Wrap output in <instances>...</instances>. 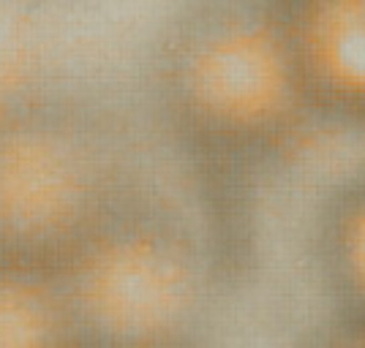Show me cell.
<instances>
[{"label":"cell","mask_w":365,"mask_h":348,"mask_svg":"<svg viewBox=\"0 0 365 348\" xmlns=\"http://www.w3.org/2000/svg\"><path fill=\"white\" fill-rule=\"evenodd\" d=\"M327 264L341 297L365 318V188L335 210L327 228Z\"/></svg>","instance_id":"3957f363"},{"label":"cell","mask_w":365,"mask_h":348,"mask_svg":"<svg viewBox=\"0 0 365 348\" xmlns=\"http://www.w3.org/2000/svg\"><path fill=\"white\" fill-rule=\"evenodd\" d=\"M284 28L308 104L365 120V0H289Z\"/></svg>","instance_id":"7a4b0ae2"},{"label":"cell","mask_w":365,"mask_h":348,"mask_svg":"<svg viewBox=\"0 0 365 348\" xmlns=\"http://www.w3.org/2000/svg\"><path fill=\"white\" fill-rule=\"evenodd\" d=\"M194 101L215 137L240 152L287 137L311 104L284 16L257 6L221 16L194 60Z\"/></svg>","instance_id":"6da1fadb"}]
</instances>
